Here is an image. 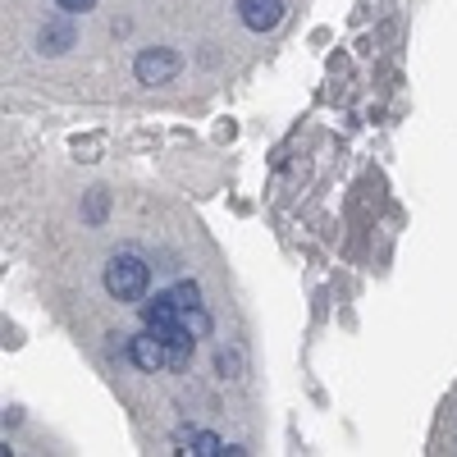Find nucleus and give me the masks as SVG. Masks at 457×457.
<instances>
[{
  "instance_id": "1",
  "label": "nucleus",
  "mask_w": 457,
  "mask_h": 457,
  "mask_svg": "<svg viewBox=\"0 0 457 457\" xmlns=\"http://www.w3.org/2000/svg\"><path fill=\"white\" fill-rule=\"evenodd\" d=\"M146 288H151V270H146L142 256H133V252L110 256V265H105V293L114 302H142Z\"/></svg>"
},
{
  "instance_id": "2",
  "label": "nucleus",
  "mask_w": 457,
  "mask_h": 457,
  "mask_svg": "<svg viewBox=\"0 0 457 457\" xmlns=\"http://www.w3.org/2000/svg\"><path fill=\"white\" fill-rule=\"evenodd\" d=\"M179 69H183V60H179L170 46H146V51L133 60L137 83H146V87H156V83H174V79H179Z\"/></svg>"
},
{
  "instance_id": "3",
  "label": "nucleus",
  "mask_w": 457,
  "mask_h": 457,
  "mask_svg": "<svg viewBox=\"0 0 457 457\" xmlns=\"http://www.w3.org/2000/svg\"><path fill=\"white\" fill-rule=\"evenodd\" d=\"M288 0H238V19L247 32H275L284 23Z\"/></svg>"
},
{
  "instance_id": "4",
  "label": "nucleus",
  "mask_w": 457,
  "mask_h": 457,
  "mask_svg": "<svg viewBox=\"0 0 457 457\" xmlns=\"http://www.w3.org/2000/svg\"><path fill=\"white\" fill-rule=\"evenodd\" d=\"M129 361H133L137 370H146V375H156V370L170 366V353H165V343L146 329V334H133V338H129Z\"/></svg>"
},
{
  "instance_id": "5",
  "label": "nucleus",
  "mask_w": 457,
  "mask_h": 457,
  "mask_svg": "<svg viewBox=\"0 0 457 457\" xmlns=\"http://www.w3.org/2000/svg\"><path fill=\"white\" fill-rule=\"evenodd\" d=\"M73 42H79L73 14H69V19H46L42 28H37V51H42V55H64Z\"/></svg>"
},
{
  "instance_id": "6",
  "label": "nucleus",
  "mask_w": 457,
  "mask_h": 457,
  "mask_svg": "<svg viewBox=\"0 0 457 457\" xmlns=\"http://www.w3.org/2000/svg\"><path fill=\"white\" fill-rule=\"evenodd\" d=\"M142 320H146V329H165V325H179V320H183L179 297H174V293H156L151 302H142Z\"/></svg>"
},
{
  "instance_id": "7",
  "label": "nucleus",
  "mask_w": 457,
  "mask_h": 457,
  "mask_svg": "<svg viewBox=\"0 0 457 457\" xmlns=\"http://www.w3.org/2000/svg\"><path fill=\"white\" fill-rule=\"evenodd\" d=\"M183 325L193 329L197 338H211V329H215V320L206 316V307H187V312H183Z\"/></svg>"
},
{
  "instance_id": "8",
  "label": "nucleus",
  "mask_w": 457,
  "mask_h": 457,
  "mask_svg": "<svg viewBox=\"0 0 457 457\" xmlns=\"http://www.w3.org/2000/svg\"><path fill=\"white\" fill-rule=\"evenodd\" d=\"M215 366H220V375H224V379H238V370H243V357H238L234 348H220V353H215Z\"/></svg>"
},
{
  "instance_id": "9",
  "label": "nucleus",
  "mask_w": 457,
  "mask_h": 457,
  "mask_svg": "<svg viewBox=\"0 0 457 457\" xmlns=\"http://www.w3.org/2000/svg\"><path fill=\"white\" fill-rule=\"evenodd\" d=\"M174 297H179V307L187 312V307H202V288L193 284V279H183L179 288H174Z\"/></svg>"
},
{
  "instance_id": "10",
  "label": "nucleus",
  "mask_w": 457,
  "mask_h": 457,
  "mask_svg": "<svg viewBox=\"0 0 457 457\" xmlns=\"http://www.w3.org/2000/svg\"><path fill=\"white\" fill-rule=\"evenodd\" d=\"M105 206H110V197L96 187V193L87 197V211H83V215H87V224H101V220H105Z\"/></svg>"
},
{
  "instance_id": "11",
  "label": "nucleus",
  "mask_w": 457,
  "mask_h": 457,
  "mask_svg": "<svg viewBox=\"0 0 457 457\" xmlns=\"http://www.w3.org/2000/svg\"><path fill=\"white\" fill-rule=\"evenodd\" d=\"M55 5H60L64 14H87V10L96 5V0H55Z\"/></svg>"
}]
</instances>
